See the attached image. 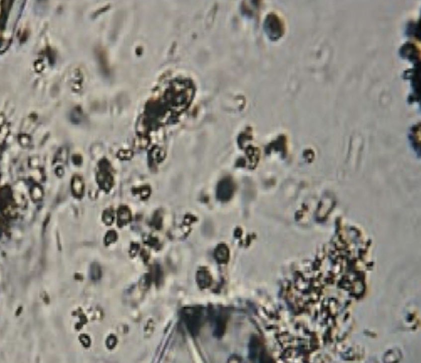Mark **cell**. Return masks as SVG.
<instances>
[{
    "mask_svg": "<svg viewBox=\"0 0 421 363\" xmlns=\"http://www.w3.org/2000/svg\"><path fill=\"white\" fill-rule=\"evenodd\" d=\"M233 194V184L232 180L225 178L221 181L217 187V197L222 202H227L232 198Z\"/></svg>",
    "mask_w": 421,
    "mask_h": 363,
    "instance_id": "3957f363",
    "label": "cell"
},
{
    "mask_svg": "<svg viewBox=\"0 0 421 363\" xmlns=\"http://www.w3.org/2000/svg\"><path fill=\"white\" fill-rule=\"evenodd\" d=\"M107 241H109V244L113 243L117 240V234L115 233L114 231H110L108 232L107 235Z\"/></svg>",
    "mask_w": 421,
    "mask_h": 363,
    "instance_id": "ba28073f",
    "label": "cell"
},
{
    "mask_svg": "<svg viewBox=\"0 0 421 363\" xmlns=\"http://www.w3.org/2000/svg\"><path fill=\"white\" fill-rule=\"evenodd\" d=\"M131 219V214L129 208L122 206L118 211V224L119 227H122L127 223H129Z\"/></svg>",
    "mask_w": 421,
    "mask_h": 363,
    "instance_id": "8992f818",
    "label": "cell"
},
{
    "mask_svg": "<svg viewBox=\"0 0 421 363\" xmlns=\"http://www.w3.org/2000/svg\"><path fill=\"white\" fill-rule=\"evenodd\" d=\"M113 220H114V216H113V214L112 213H110V212H107L104 215V221L107 224H110L113 222Z\"/></svg>",
    "mask_w": 421,
    "mask_h": 363,
    "instance_id": "52a82bcc",
    "label": "cell"
},
{
    "mask_svg": "<svg viewBox=\"0 0 421 363\" xmlns=\"http://www.w3.org/2000/svg\"><path fill=\"white\" fill-rule=\"evenodd\" d=\"M215 259L218 261L219 263H226L229 259V249L225 245L221 244L217 247V249H215Z\"/></svg>",
    "mask_w": 421,
    "mask_h": 363,
    "instance_id": "5b68a950",
    "label": "cell"
},
{
    "mask_svg": "<svg viewBox=\"0 0 421 363\" xmlns=\"http://www.w3.org/2000/svg\"><path fill=\"white\" fill-rule=\"evenodd\" d=\"M264 28L269 39L273 41L279 39L284 33L282 21L278 15L274 14H270L267 16L264 24Z\"/></svg>",
    "mask_w": 421,
    "mask_h": 363,
    "instance_id": "7a4b0ae2",
    "label": "cell"
},
{
    "mask_svg": "<svg viewBox=\"0 0 421 363\" xmlns=\"http://www.w3.org/2000/svg\"><path fill=\"white\" fill-rule=\"evenodd\" d=\"M196 281L201 289H207L212 283L211 274L205 269H199L196 274Z\"/></svg>",
    "mask_w": 421,
    "mask_h": 363,
    "instance_id": "277c9868",
    "label": "cell"
},
{
    "mask_svg": "<svg viewBox=\"0 0 421 363\" xmlns=\"http://www.w3.org/2000/svg\"><path fill=\"white\" fill-rule=\"evenodd\" d=\"M183 318L187 326L189 332L192 334H197L203 323V313L198 307L185 308L183 312Z\"/></svg>",
    "mask_w": 421,
    "mask_h": 363,
    "instance_id": "6da1fadb",
    "label": "cell"
}]
</instances>
